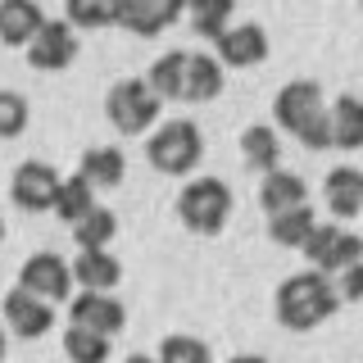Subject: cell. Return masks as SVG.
<instances>
[{
	"instance_id": "1",
	"label": "cell",
	"mask_w": 363,
	"mask_h": 363,
	"mask_svg": "<svg viewBox=\"0 0 363 363\" xmlns=\"http://www.w3.org/2000/svg\"><path fill=\"white\" fill-rule=\"evenodd\" d=\"M340 309V295H336V281L318 268H304V272H291L286 281L272 295V313L286 332H313L318 323H327Z\"/></svg>"
},
{
	"instance_id": "2",
	"label": "cell",
	"mask_w": 363,
	"mask_h": 363,
	"mask_svg": "<svg viewBox=\"0 0 363 363\" xmlns=\"http://www.w3.org/2000/svg\"><path fill=\"white\" fill-rule=\"evenodd\" d=\"M272 118L281 132H291L304 150H332V105L323 100V86L300 77L286 82L272 100Z\"/></svg>"
},
{
	"instance_id": "3",
	"label": "cell",
	"mask_w": 363,
	"mask_h": 363,
	"mask_svg": "<svg viewBox=\"0 0 363 363\" xmlns=\"http://www.w3.org/2000/svg\"><path fill=\"white\" fill-rule=\"evenodd\" d=\"M145 159H150L164 177H191L204 159V136L191 118H173V123H164V128L150 132Z\"/></svg>"
},
{
	"instance_id": "4",
	"label": "cell",
	"mask_w": 363,
	"mask_h": 363,
	"mask_svg": "<svg viewBox=\"0 0 363 363\" xmlns=\"http://www.w3.org/2000/svg\"><path fill=\"white\" fill-rule=\"evenodd\" d=\"M177 218L196 236H218L227 227V218H232V191H227V182H218V177L186 182L177 196Z\"/></svg>"
},
{
	"instance_id": "5",
	"label": "cell",
	"mask_w": 363,
	"mask_h": 363,
	"mask_svg": "<svg viewBox=\"0 0 363 363\" xmlns=\"http://www.w3.org/2000/svg\"><path fill=\"white\" fill-rule=\"evenodd\" d=\"M159 109H164V100L155 96V86L145 82V77H123V82H113L109 96H105V113L123 136L150 132L159 123Z\"/></svg>"
},
{
	"instance_id": "6",
	"label": "cell",
	"mask_w": 363,
	"mask_h": 363,
	"mask_svg": "<svg viewBox=\"0 0 363 363\" xmlns=\"http://www.w3.org/2000/svg\"><path fill=\"white\" fill-rule=\"evenodd\" d=\"M300 255L309 259V268L336 277L340 268H350V264H359V259H363V236H354L350 227H340V223H318Z\"/></svg>"
},
{
	"instance_id": "7",
	"label": "cell",
	"mask_w": 363,
	"mask_h": 363,
	"mask_svg": "<svg viewBox=\"0 0 363 363\" xmlns=\"http://www.w3.org/2000/svg\"><path fill=\"white\" fill-rule=\"evenodd\" d=\"M60 173H55L45 159H23L14 168V177H9V196L23 213H45L55 209V200H60Z\"/></svg>"
},
{
	"instance_id": "8",
	"label": "cell",
	"mask_w": 363,
	"mask_h": 363,
	"mask_svg": "<svg viewBox=\"0 0 363 363\" xmlns=\"http://www.w3.org/2000/svg\"><path fill=\"white\" fill-rule=\"evenodd\" d=\"M18 286H28L32 295H41V300L60 304V300H68V295H73V268H68L60 255L41 250V255H28V259H23Z\"/></svg>"
},
{
	"instance_id": "9",
	"label": "cell",
	"mask_w": 363,
	"mask_h": 363,
	"mask_svg": "<svg viewBox=\"0 0 363 363\" xmlns=\"http://www.w3.org/2000/svg\"><path fill=\"white\" fill-rule=\"evenodd\" d=\"M5 327L23 340H41L55 327V304L41 300V295H32L28 286H14L5 295Z\"/></svg>"
},
{
	"instance_id": "10",
	"label": "cell",
	"mask_w": 363,
	"mask_h": 363,
	"mask_svg": "<svg viewBox=\"0 0 363 363\" xmlns=\"http://www.w3.org/2000/svg\"><path fill=\"white\" fill-rule=\"evenodd\" d=\"M77 60V37H73V23H60V18H45V28L32 37L28 45V64L37 68V73H60V68H68Z\"/></svg>"
},
{
	"instance_id": "11",
	"label": "cell",
	"mask_w": 363,
	"mask_h": 363,
	"mask_svg": "<svg viewBox=\"0 0 363 363\" xmlns=\"http://www.w3.org/2000/svg\"><path fill=\"white\" fill-rule=\"evenodd\" d=\"M182 14L173 0H113V28L132 32V37H159Z\"/></svg>"
},
{
	"instance_id": "12",
	"label": "cell",
	"mask_w": 363,
	"mask_h": 363,
	"mask_svg": "<svg viewBox=\"0 0 363 363\" xmlns=\"http://www.w3.org/2000/svg\"><path fill=\"white\" fill-rule=\"evenodd\" d=\"M68 323H73V327H91V332H100V336H118L123 327H128V309H123V300H113L109 291H82L73 300Z\"/></svg>"
},
{
	"instance_id": "13",
	"label": "cell",
	"mask_w": 363,
	"mask_h": 363,
	"mask_svg": "<svg viewBox=\"0 0 363 363\" xmlns=\"http://www.w3.org/2000/svg\"><path fill=\"white\" fill-rule=\"evenodd\" d=\"M213 45H218V60L227 68H255L268 60V32L259 23H232Z\"/></svg>"
},
{
	"instance_id": "14",
	"label": "cell",
	"mask_w": 363,
	"mask_h": 363,
	"mask_svg": "<svg viewBox=\"0 0 363 363\" xmlns=\"http://www.w3.org/2000/svg\"><path fill=\"white\" fill-rule=\"evenodd\" d=\"M45 28V14L37 0H0V41L28 50L32 37Z\"/></svg>"
},
{
	"instance_id": "15",
	"label": "cell",
	"mask_w": 363,
	"mask_h": 363,
	"mask_svg": "<svg viewBox=\"0 0 363 363\" xmlns=\"http://www.w3.org/2000/svg\"><path fill=\"white\" fill-rule=\"evenodd\" d=\"M323 196H327V209H332L336 218L363 213V168H350V164L332 168L327 182H323Z\"/></svg>"
},
{
	"instance_id": "16",
	"label": "cell",
	"mask_w": 363,
	"mask_h": 363,
	"mask_svg": "<svg viewBox=\"0 0 363 363\" xmlns=\"http://www.w3.org/2000/svg\"><path fill=\"white\" fill-rule=\"evenodd\" d=\"M259 204H264V213H281V209H295V204H309V182L300 173H286V168L264 173V182H259Z\"/></svg>"
},
{
	"instance_id": "17",
	"label": "cell",
	"mask_w": 363,
	"mask_h": 363,
	"mask_svg": "<svg viewBox=\"0 0 363 363\" xmlns=\"http://www.w3.org/2000/svg\"><path fill=\"white\" fill-rule=\"evenodd\" d=\"M73 281L82 291H113L123 281V264L109 250H82V255L73 259Z\"/></svg>"
},
{
	"instance_id": "18",
	"label": "cell",
	"mask_w": 363,
	"mask_h": 363,
	"mask_svg": "<svg viewBox=\"0 0 363 363\" xmlns=\"http://www.w3.org/2000/svg\"><path fill=\"white\" fill-rule=\"evenodd\" d=\"M186 68H191V50H168L150 64L145 82L155 86L159 100H186Z\"/></svg>"
},
{
	"instance_id": "19",
	"label": "cell",
	"mask_w": 363,
	"mask_h": 363,
	"mask_svg": "<svg viewBox=\"0 0 363 363\" xmlns=\"http://www.w3.org/2000/svg\"><path fill=\"white\" fill-rule=\"evenodd\" d=\"M241 155H245V164L255 168L259 177L277 173V168H281V136H277V128H264V123L245 128L241 132Z\"/></svg>"
},
{
	"instance_id": "20",
	"label": "cell",
	"mask_w": 363,
	"mask_h": 363,
	"mask_svg": "<svg viewBox=\"0 0 363 363\" xmlns=\"http://www.w3.org/2000/svg\"><path fill=\"white\" fill-rule=\"evenodd\" d=\"M223 96V60L218 55L191 50V68H186V100L191 105H204V100Z\"/></svg>"
},
{
	"instance_id": "21",
	"label": "cell",
	"mask_w": 363,
	"mask_h": 363,
	"mask_svg": "<svg viewBox=\"0 0 363 363\" xmlns=\"http://www.w3.org/2000/svg\"><path fill=\"white\" fill-rule=\"evenodd\" d=\"M332 150H363V100L359 96L332 100Z\"/></svg>"
},
{
	"instance_id": "22",
	"label": "cell",
	"mask_w": 363,
	"mask_h": 363,
	"mask_svg": "<svg viewBox=\"0 0 363 363\" xmlns=\"http://www.w3.org/2000/svg\"><path fill=\"white\" fill-rule=\"evenodd\" d=\"M313 209L309 204H295V209H281V213H268V236L277 241L281 250H304V241L313 236Z\"/></svg>"
},
{
	"instance_id": "23",
	"label": "cell",
	"mask_w": 363,
	"mask_h": 363,
	"mask_svg": "<svg viewBox=\"0 0 363 363\" xmlns=\"http://www.w3.org/2000/svg\"><path fill=\"white\" fill-rule=\"evenodd\" d=\"M82 177L91 186H118L128 177V159H123L118 145H91L82 155Z\"/></svg>"
},
{
	"instance_id": "24",
	"label": "cell",
	"mask_w": 363,
	"mask_h": 363,
	"mask_svg": "<svg viewBox=\"0 0 363 363\" xmlns=\"http://www.w3.org/2000/svg\"><path fill=\"white\" fill-rule=\"evenodd\" d=\"M186 18H191V28H196L200 37L218 41L223 32L232 28V18H236V0H191Z\"/></svg>"
},
{
	"instance_id": "25",
	"label": "cell",
	"mask_w": 363,
	"mask_h": 363,
	"mask_svg": "<svg viewBox=\"0 0 363 363\" xmlns=\"http://www.w3.org/2000/svg\"><path fill=\"white\" fill-rule=\"evenodd\" d=\"M91 209H96V186H91L82 173H77V177H64L60 182V200H55V213L73 227V223H82Z\"/></svg>"
},
{
	"instance_id": "26",
	"label": "cell",
	"mask_w": 363,
	"mask_h": 363,
	"mask_svg": "<svg viewBox=\"0 0 363 363\" xmlns=\"http://www.w3.org/2000/svg\"><path fill=\"white\" fill-rule=\"evenodd\" d=\"M118 236V218H113L109 209H91L82 223H73V241H77V250H109V241Z\"/></svg>"
},
{
	"instance_id": "27",
	"label": "cell",
	"mask_w": 363,
	"mask_h": 363,
	"mask_svg": "<svg viewBox=\"0 0 363 363\" xmlns=\"http://www.w3.org/2000/svg\"><path fill=\"white\" fill-rule=\"evenodd\" d=\"M109 340L113 336H100V332H91V327H73V323H68L64 354L73 359V363H105L109 359Z\"/></svg>"
},
{
	"instance_id": "28",
	"label": "cell",
	"mask_w": 363,
	"mask_h": 363,
	"mask_svg": "<svg viewBox=\"0 0 363 363\" xmlns=\"http://www.w3.org/2000/svg\"><path fill=\"white\" fill-rule=\"evenodd\" d=\"M159 363H213V354H209V345H204L200 336H164V345H159V354H155Z\"/></svg>"
},
{
	"instance_id": "29",
	"label": "cell",
	"mask_w": 363,
	"mask_h": 363,
	"mask_svg": "<svg viewBox=\"0 0 363 363\" xmlns=\"http://www.w3.org/2000/svg\"><path fill=\"white\" fill-rule=\"evenodd\" d=\"M64 18L73 23V28H109L113 0H64Z\"/></svg>"
},
{
	"instance_id": "30",
	"label": "cell",
	"mask_w": 363,
	"mask_h": 363,
	"mask_svg": "<svg viewBox=\"0 0 363 363\" xmlns=\"http://www.w3.org/2000/svg\"><path fill=\"white\" fill-rule=\"evenodd\" d=\"M28 132V100L18 91H0V141H14Z\"/></svg>"
},
{
	"instance_id": "31",
	"label": "cell",
	"mask_w": 363,
	"mask_h": 363,
	"mask_svg": "<svg viewBox=\"0 0 363 363\" xmlns=\"http://www.w3.org/2000/svg\"><path fill=\"white\" fill-rule=\"evenodd\" d=\"M336 295H340V304H354V300H363V259L336 272Z\"/></svg>"
},
{
	"instance_id": "32",
	"label": "cell",
	"mask_w": 363,
	"mask_h": 363,
	"mask_svg": "<svg viewBox=\"0 0 363 363\" xmlns=\"http://www.w3.org/2000/svg\"><path fill=\"white\" fill-rule=\"evenodd\" d=\"M227 363H268V359H259V354H232Z\"/></svg>"
},
{
	"instance_id": "33",
	"label": "cell",
	"mask_w": 363,
	"mask_h": 363,
	"mask_svg": "<svg viewBox=\"0 0 363 363\" xmlns=\"http://www.w3.org/2000/svg\"><path fill=\"white\" fill-rule=\"evenodd\" d=\"M123 363H159V359H155V354H128Z\"/></svg>"
},
{
	"instance_id": "34",
	"label": "cell",
	"mask_w": 363,
	"mask_h": 363,
	"mask_svg": "<svg viewBox=\"0 0 363 363\" xmlns=\"http://www.w3.org/2000/svg\"><path fill=\"white\" fill-rule=\"evenodd\" d=\"M5 350H9V340H5V332H0V363H5Z\"/></svg>"
},
{
	"instance_id": "35",
	"label": "cell",
	"mask_w": 363,
	"mask_h": 363,
	"mask_svg": "<svg viewBox=\"0 0 363 363\" xmlns=\"http://www.w3.org/2000/svg\"><path fill=\"white\" fill-rule=\"evenodd\" d=\"M173 5H177V9H182V5H191V0H173Z\"/></svg>"
},
{
	"instance_id": "36",
	"label": "cell",
	"mask_w": 363,
	"mask_h": 363,
	"mask_svg": "<svg viewBox=\"0 0 363 363\" xmlns=\"http://www.w3.org/2000/svg\"><path fill=\"white\" fill-rule=\"evenodd\" d=\"M0 241H5V223H0Z\"/></svg>"
},
{
	"instance_id": "37",
	"label": "cell",
	"mask_w": 363,
	"mask_h": 363,
	"mask_svg": "<svg viewBox=\"0 0 363 363\" xmlns=\"http://www.w3.org/2000/svg\"><path fill=\"white\" fill-rule=\"evenodd\" d=\"M37 5H41V0H37Z\"/></svg>"
},
{
	"instance_id": "38",
	"label": "cell",
	"mask_w": 363,
	"mask_h": 363,
	"mask_svg": "<svg viewBox=\"0 0 363 363\" xmlns=\"http://www.w3.org/2000/svg\"><path fill=\"white\" fill-rule=\"evenodd\" d=\"M359 5H363V0H359Z\"/></svg>"
}]
</instances>
